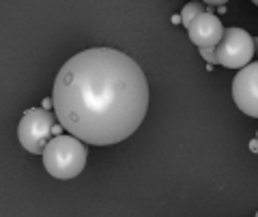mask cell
I'll list each match as a JSON object with an SVG mask.
<instances>
[{
  "label": "cell",
  "mask_w": 258,
  "mask_h": 217,
  "mask_svg": "<svg viewBox=\"0 0 258 217\" xmlns=\"http://www.w3.org/2000/svg\"><path fill=\"white\" fill-rule=\"evenodd\" d=\"M52 99L64 131L93 147H110L142 125L149 110V82L127 54L91 47L60 67Z\"/></svg>",
  "instance_id": "1"
},
{
  "label": "cell",
  "mask_w": 258,
  "mask_h": 217,
  "mask_svg": "<svg viewBox=\"0 0 258 217\" xmlns=\"http://www.w3.org/2000/svg\"><path fill=\"white\" fill-rule=\"evenodd\" d=\"M86 142L71 133H60L47 142L43 151V166L50 172V176L60 181L76 179L86 166Z\"/></svg>",
  "instance_id": "2"
},
{
  "label": "cell",
  "mask_w": 258,
  "mask_h": 217,
  "mask_svg": "<svg viewBox=\"0 0 258 217\" xmlns=\"http://www.w3.org/2000/svg\"><path fill=\"white\" fill-rule=\"evenodd\" d=\"M58 123L56 114H52L45 108H30L24 112L18 127V138L20 144L28 153L43 155L47 142L54 138V125Z\"/></svg>",
  "instance_id": "3"
},
{
  "label": "cell",
  "mask_w": 258,
  "mask_h": 217,
  "mask_svg": "<svg viewBox=\"0 0 258 217\" xmlns=\"http://www.w3.org/2000/svg\"><path fill=\"white\" fill-rule=\"evenodd\" d=\"M254 39L243 28H226L220 45L215 47L217 65L226 69H243L252 62Z\"/></svg>",
  "instance_id": "4"
},
{
  "label": "cell",
  "mask_w": 258,
  "mask_h": 217,
  "mask_svg": "<svg viewBox=\"0 0 258 217\" xmlns=\"http://www.w3.org/2000/svg\"><path fill=\"white\" fill-rule=\"evenodd\" d=\"M232 99L243 114L258 118V60L239 69L232 80Z\"/></svg>",
  "instance_id": "5"
},
{
  "label": "cell",
  "mask_w": 258,
  "mask_h": 217,
  "mask_svg": "<svg viewBox=\"0 0 258 217\" xmlns=\"http://www.w3.org/2000/svg\"><path fill=\"white\" fill-rule=\"evenodd\" d=\"M224 30L226 28L222 26L220 18L211 11H205L203 15H198V18L191 22L187 33H189L191 43L203 50V47H217L220 45L222 37H224Z\"/></svg>",
  "instance_id": "6"
},
{
  "label": "cell",
  "mask_w": 258,
  "mask_h": 217,
  "mask_svg": "<svg viewBox=\"0 0 258 217\" xmlns=\"http://www.w3.org/2000/svg\"><path fill=\"white\" fill-rule=\"evenodd\" d=\"M205 13V7L203 3H198V0H191V3H187L183 7V11H181V24L185 28H189L191 26V22L198 18V15H203Z\"/></svg>",
  "instance_id": "7"
},
{
  "label": "cell",
  "mask_w": 258,
  "mask_h": 217,
  "mask_svg": "<svg viewBox=\"0 0 258 217\" xmlns=\"http://www.w3.org/2000/svg\"><path fill=\"white\" fill-rule=\"evenodd\" d=\"M200 56L209 62V65H217V54H215V47H203L200 50Z\"/></svg>",
  "instance_id": "8"
},
{
  "label": "cell",
  "mask_w": 258,
  "mask_h": 217,
  "mask_svg": "<svg viewBox=\"0 0 258 217\" xmlns=\"http://www.w3.org/2000/svg\"><path fill=\"white\" fill-rule=\"evenodd\" d=\"M205 5H211V7H215V5H226L228 0H203Z\"/></svg>",
  "instance_id": "9"
},
{
  "label": "cell",
  "mask_w": 258,
  "mask_h": 217,
  "mask_svg": "<svg viewBox=\"0 0 258 217\" xmlns=\"http://www.w3.org/2000/svg\"><path fill=\"white\" fill-rule=\"evenodd\" d=\"M41 103H43V106H41V108H45V110H50V108H54V99H43Z\"/></svg>",
  "instance_id": "10"
},
{
  "label": "cell",
  "mask_w": 258,
  "mask_h": 217,
  "mask_svg": "<svg viewBox=\"0 0 258 217\" xmlns=\"http://www.w3.org/2000/svg\"><path fill=\"white\" fill-rule=\"evenodd\" d=\"M249 151L258 153V138H256V140H252V142H249Z\"/></svg>",
  "instance_id": "11"
},
{
  "label": "cell",
  "mask_w": 258,
  "mask_h": 217,
  "mask_svg": "<svg viewBox=\"0 0 258 217\" xmlns=\"http://www.w3.org/2000/svg\"><path fill=\"white\" fill-rule=\"evenodd\" d=\"M252 3H254V5H256V7H258V0H252Z\"/></svg>",
  "instance_id": "12"
},
{
  "label": "cell",
  "mask_w": 258,
  "mask_h": 217,
  "mask_svg": "<svg viewBox=\"0 0 258 217\" xmlns=\"http://www.w3.org/2000/svg\"><path fill=\"white\" fill-rule=\"evenodd\" d=\"M256 217H258V211H256Z\"/></svg>",
  "instance_id": "13"
},
{
  "label": "cell",
  "mask_w": 258,
  "mask_h": 217,
  "mask_svg": "<svg viewBox=\"0 0 258 217\" xmlns=\"http://www.w3.org/2000/svg\"><path fill=\"white\" fill-rule=\"evenodd\" d=\"M256 138H258V133H256Z\"/></svg>",
  "instance_id": "14"
}]
</instances>
